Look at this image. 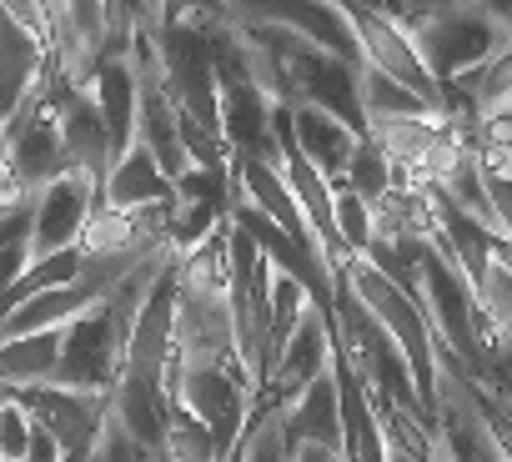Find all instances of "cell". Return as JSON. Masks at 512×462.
I'll list each match as a JSON object with an SVG mask.
<instances>
[{
  "mask_svg": "<svg viewBox=\"0 0 512 462\" xmlns=\"http://www.w3.org/2000/svg\"><path fill=\"white\" fill-rule=\"evenodd\" d=\"M246 432H251V427H246ZM221 462H246V437H241V442H236V447H231Z\"/></svg>",
  "mask_w": 512,
  "mask_h": 462,
  "instance_id": "cell-27",
  "label": "cell"
},
{
  "mask_svg": "<svg viewBox=\"0 0 512 462\" xmlns=\"http://www.w3.org/2000/svg\"><path fill=\"white\" fill-rule=\"evenodd\" d=\"M382 327H387V337L402 347V357H407V367H412V377H417V392H422V402L437 412V347H432V327H427V312L417 307V297H407L397 282H387L377 267H367L362 257L337 277Z\"/></svg>",
  "mask_w": 512,
  "mask_h": 462,
  "instance_id": "cell-3",
  "label": "cell"
},
{
  "mask_svg": "<svg viewBox=\"0 0 512 462\" xmlns=\"http://www.w3.org/2000/svg\"><path fill=\"white\" fill-rule=\"evenodd\" d=\"M487 171V166H482ZM487 201H492V216H497V231L512 242V176L502 171H487Z\"/></svg>",
  "mask_w": 512,
  "mask_h": 462,
  "instance_id": "cell-24",
  "label": "cell"
},
{
  "mask_svg": "<svg viewBox=\"0 0 512 462\" xmlns=\"http://www.w3.org/2000/svg\"><path fill=\"white\" fill-rule=\"evenodd\" d=\"M487 171H502V176H512V146H507V151H502V156H497Z\"/></svg>",
  "mask_w": 512,
  "mask_h": 462,
  "instance_id": "cell-26",
  "label": "cell"
},
{
  "mask_svg": "<svg viewBox=\"0 0 512 462\" xmlns=\"http://www.w3.org/2000/svg\"><path fill=\"white\" fill-rule=\"evenodd\" d=\"M256 21L267 26H282L302 41H312L317 51L347 61V66H362V46H357V31L347 21V6H297V0H277V6H246Z\"/></svg>",
  "mask_w": 512,
  "mask_h": 462,
  "instance_id": "cell-11",
  "label": "cell"
},
{
  "mask_svg": "<svg viewBox=\"0 0 512 462\" xmlns=\"http://www.w3.org/2000/svg\"><path fill=\"white\" fill-rule=\"evenodd\" d=\"M36 262V247H31V201L21 206H6L0 211V297H6Z\"/></svg>",
  "mask_w": 512,
  "mask_h": 462,
  "instance_id": "cell-17",
  "label": "cell"
},
{
  "mask_svg": "<svg viewBox=\"0 0 512 462\" xmlns=\"http://www.w3.org/2000/svg\"><path fill=\"white\" fill-rule=\"evenodd\" d=\"M66 462H156V457H151V452H141V447L126 437V427L111 417V422L101 427L96 447H91V452H81V457H66Z\"/></svg>",
  "mask_w": 512,
  "mask_h": 462,
  "instance_id": "cell-23",
  "label": "cell"
},
{
  "mask_svg": "<svg viewBox=\"0 0 512 462\" xmlns=\"http://www.w3.org/2000/svg\"><path fill=\"white\" fill-rule=\"evenodd\" d=\"M382 11L412 36L427 76L442 91L512 46L497 21V6H452V0H437V6H382Z\"/></svg>",
  "mask_w": 512,
  "mask_h": 462,
  "instance_id": "cell-1",
  "label": "cell"
},
{
  "mask_svg": "<svg viewBox=\"0 0 512 462\" xmlns=\"http://www.w3.org/2000/svg\"><path fill=\"white\" fill-rule=\"evenodd\" d=\"M337 186H342V191H352L357 201L377 206L392 186H402V176H397L392 156H387L372 136H362V146H357V156H352V166H347V176H342Z\"/></svg>",
  "mask_w": 512,
  "mask_h": 462,
  "instance_id": "cell-18",
  "label": "cell"
},
{
  "mask_svg": "<svg viewBox=\"0 0 512 462\" xmlns=\"http://www.w3.org/2000/svg\"><path fill=\"white\" fill-rule=\"evenodd\" d=\"M332 196H337V237H342L347 257H362V252L372 247V206L357 201V196L342 191V186H332Z\"/></svg>",
  "mask_w": 512,
  "mask_h": 462,
  "instance_id": "cell-22",
  "label": "cell"
},
{
  "mask_svg": "<svg viewBox=\"0 0 512 462\" xmlns=\"http://www.w3.org/2000/svg\"><path fill=\"white\" fill-rule=\"evenodd\" d=\"M226 292H231L236 347H241L251 392L262 402V392H267V332H272V262L256 252V242L231 216H226Z\"/></svg>",
  "mask_w": 512,
  "mask_h": 462,
  "instance_id": "cell-2",
  "label": "cell"
},
{
  "mask_svg": "<svg viewBox=\"0 0 512 462\" xmlns=\"http://www.w3.org/2000/svg\"><path fill=\"white\" fill-rule=\"evenodd\" d=\"M31 437H36V417H31V412L21 407V397L6 387V397H0V462H26Z\"/></svg>",
  "mask_w": 512,
  "mask_h": 462,
  "instance_id": "cell-21",
  "label": "cell"
},
{
  "mask_svg": "<svg viewBox=\"0 0 512 462\" xmlns=\"http://www.w3.org/2000/svg\"><path fill=\"white\" fill-rule=\"evenodd\" d=\"M51 71L46 6H6L0 0V126H6Z\"/></svg>",
  "mask_w": 512,
  "mask_h": 462,
  "instance_id": "cell-4",
  "label": "cell"
},
{
  "mask_svg": "<svg viewBox=\"0 0 512 462\" xmlns=\"http://www.w3.org/2000/svg\"><path fill=\"white\" fill-rule=\"evenodd\" d=\"M21 397V407L66 447V457H81L96 447L101 427L111 422V397H91V392H66V387H11Z\"/></svg>",
  "mask_w": 512,
  "mask_h": 462,
  "instance_id": "cell-9",
  "label": "cell"
},
{
  "mask_svg": "<svg viewBox=\"0 0 512 462\" xmlns=\"http://www.w3.org/2000/svg\"><path fill=\"white\" fill-rule=\"evenodd\" d=\"M96 206H101V186L91 176L66 171L61 181H51L31 201V247H36V262L81 247L91 221H96Z\"/></svg>",
  "mask_w": 512,
  "mask_h": 462,
  "instance_id": "cell-7",
  "label": "cell"
},
{
  "mask_svg": "<svg viewBox=\"0 0 512 462\" xmlns=\"http://www.w3.org/2000/svg\"><path fill=\"white\" fill-rule=\"evenodd\" d=\"M332 372V312H322L317 302L307 307V317L297 322V332L287 337V347H282V357L272 362V372H267V392H262V402H292L297 392H307L317 377H327Z\"/></svg>",
  "mask_w": 512,
  "mask_h": 462,
  "instance_id": "cell-10",
  "label": "cell"
},
{
  "mask_svg": "<svg viewBox=\"0 0 512 462\" xmlns=\"http://www.w3.org/2000/svg\"><path fill=\"white\" fill-rule=\"evenodd\" d=\"M96 211H111V216H151V211H176V186L161 176V166L151 161V151L131 146L106 186H101V206Z\"/></svg>",
  "mask_w": 512,
  "mask_h": 462,
  "instance_id": "cell-12",
  "label": "cell"
},
{
  "mask_svg": "<svg viewBox=\"0 0 512 462\" xmlns=\"http://www.w3.org/2000/svg\"><path fill=\"white\" fill-rule=\"evenodd\" d=\"M387 462H417L412 452H402V447H387Z\"/></svg>",
  "mask_w": 512,
  "mask_h": 462,
  "instance_id": "cell-28",
  "label": "cell"
},
{
  "mask_svg": "<svg viewBox=\"0 0 512 462\" xmlns=\"http://www.w3.org/2000/svg\"><path fill=\"white\" fill-rule=\"evenodd\" d=\"M287 126H292L297 151L312 161V171H317L322 181H332V186H337V181L347 176V166H352V156H357L362 136H357L352 126H342L337 116L317 111V106H297V111H287Z\"/></svg>",
  "mask_w": 512,
  "mask_h": 462,
  "instance_id": "cell-14",
  "label": "cell"
},
{
  "mask_svg": "<svg viewBox=\"0 0 512 462\" xmlns=\"http://www.w3.org/2000/svg\"><path fill=\"white\" fill-rule=\"evenodd\" d=\"M292 462H342V452H332V447H292Z\"/></svg>",
  "mask_w": 512,
  "mask_h": 462,
  "instance_id": "cell-25",
  "label": "cell"
},
{
  "mask_svg": "<svg viewBox=\"0 0 512 462\" xmlns=\"http://www.w3.org/2000/svg\"><path fill=\"white\" fill-rule=\"evenodd\" d=\"M357 96H362L367 131H372V126H387V121H417V116H437L427 101H417L407 86H397L392 76H382V71H372V66H357Z\"/></svg>",
  "mask_w": 512,
  "mask_h": 462,
  "instance_id": "cell-16",
  "label": "cell"
},
{
  "mask_svg": "<svg viewBox=\"0 0 512 462\" xmlns=\"http://www.w3.org/2000/svg\"><path fill=\"white\" fill-rule=\"evenodd\" d=\"M221 442L211 437L206 422H196L186 407H171V432H166V457L161 462H221Z\"/></svg>",
  "mask_w": 512,
  "mask_h": 462,
  "instance_id": "cell-19",
  "label": "cell"
},
{
  "mask_svg": "<svg viewBox=\"0 0 512 462\" xmlns=\"http://www.w3.org/2000/svg\"><path fill=\"white\" fill-rule=\"evenodd\" d=\"M61 332H31V337L0 342V387H46V382H56Z\"/></svg>",
  "mask_w": 512,
  "mask_h": 462,
  "instance_id": "cell-15",
  "label": "cell"
},
{
  "mask_svg": "<svg viewBox=\"0 0 512 462\" xmlns=\"http://www.w3.org/2000/svg\"><path fill=\"white\" fill-rule=\"evenodd\" d=\"M246 462H292L287 437H282V412L272 402H256V417L246 432Z\"/></svg>",
  "mask_w": 512,
  "mask_h": 462,
  "instance_id": "cell-20",
  "label": "cell"
},
{
  "mask_svg": "<svg viewBox=\"0 0 512 462\" xmlns=\"http://www.w3.org/2000/svg\"><path fill=\"white\" fill-rule=\"evenodd\" d=\"M51 86H56V121H61V146H66L71 171L106 186V176L116 166V151H111V131H106V121L96 111L91 86H76V81H66L56 71H51Z\"/></svg>",
  "mask_w": 512,
  "mask_h": 462,
  "instance_id": "cell-8",
  "label": "cell"
},
{
  "mask_svg": "<svg viewBox=\"0 0 512 462\" xmlns=\"http://www.w3.org/2000/svg\"><path fill=\"white\" fill-rule=\"evenodd\" d=\"M347 21H352V31H357L362 66L392 76V81L407 86L417 101H427L437 116L452 111V106H447V91L427 76V66H422V56H417V46H412V36H407L382 6H347Z\"/></svg>",
  "mask_w": 512,
  "mask_h": 462,
  "instance_id": "cell-5",
  "label": "cell"
},
{
  "mask_svg": "<svg viewBox=\"0 0 512 462\" xmlns=\"http://www.w3.org/2000/svg\"><path fill=\"white\" fill-rule=\"evenodd\" d=\"M136 86H141V96H136V146L151 151L161 176L176 186L191 171V151L181 141V111H176V101H171V91H166V81L156 71V56H151L141 31H136Z\"/></svg>",
  "mask_w": 512,
  "mask_h": 462,
  "instance_id": "cell-6",
  "label": "cell"
},
{
  "mask_svg": "<svg viewBox=\"0 0 512 462\" xmlns=\"http://www.w3.org/2000/svg\"><path fill=\"white\" fill-rule=\"evenodd\" d=\"M277 412H282L287 452L292 447H332V452H342V392H337V372L317 377L307 392H297Z\"/></svg>",
  "mask_w": 512,
  "mask_h": 462,
  "instance_id": "cell-13",
  "label": "cell"
}]
</instances>
